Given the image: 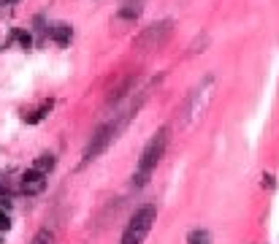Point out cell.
<instances>
[{
  "label": "cell",
  "instance_id": "cell-1",
  "mask_svg": "<svg viewBox=\"0 0 279 244\" xmlns=\"http://www.w3.org/2000/svg\"><path fill=\"white\" fill-rule=\"evenodd\" d=\"M168 133H171L168 128H160L147 141V147H144V152L136 163V171H133V184H136V187H144V184L149 182V176L155 174V168L160 166L165 149H168V138H171Z\"/></svg>",
  "mask_w": 279,
  "mask_h": 244
},
{
  "label": "cell",
  "instance_id": "cell-2",
  "mask_svg": "<svg viewBox=\"0 0 279 244\" xmlns=\"http://www.w3.org/2000/svg\"><path fill=\"white\" fill-rule=\"evenodd\" d=\"M130 117H133V109L130 111H122V114H114L109 122H103L101 128L92 133L90 144L84 147V163H90V160H95L98 155H103L106 149L117 141V136L125 130V125L130 122Z\"/></svg>",
  "mask_w": 279,
  "mask_h": 244
},
{
  "label": "cell",
  "instance_id": "cell-3",
  "mask_svg": "<svg viewBox=\"0 0 279 244\" xmlns=\"http://www.w3.org/2000/svg\"><path fill=\"white\" fill-rule=\"evenodd\" d=\"M155 220H157V206L155 203H141V206L130 214L119 244H144V239L149 236L152 225H155Z\"/></svg>",
  "mask_w": 279,
  "mask_h": 244
},
{
  "label": "cell",
  "instance_id": "cell-4",
  "mask_svg": "<svg viewBox=\"0 0 279 244\" xmlns=\"http://www.w3.org/2000/svg\"><path fill=\"white\" fill-rule=\"evenodd\" d=\"M171 33H174V22H171V19H163V22H157V25H149V28L136 38V44L157 49V46H163L171 38Z\"/></svg>",
  "mask_w": 279,
  "mask_h": 244
},
{
  "label": "cell",
  "instance_id": "cell-5",
  "mask_svg": "<svg viewBox=\"0 0 279 244\" xmlns=\"http://www.w3.org/2000/svg\"><path fill=\"white\" fill-rule=\"evenodd\" d=\"M22 190L28 195L44 193V190H46V174H41V171H36V168L25 171V174H22Z\"/></svg>",
  "mask_w": 279,
  "mask_h": 244
},
{
  "label": "cell",
  "instance_id": "cell-6",
  "mask_svg": "<svg viewBox=\"0 0 279 244\" xmlns=\"http://www.w3.org/2000/svg\"><path fill=\"white\" fill-rule=\"evenodd\" d=\"M49 33H52V38H55V41H57L60 46H68V41L74 38V28H71L68 22H57Z\"/></svg>",
  "mask_w": 279,
  "mask_h": 244
},
{
  "label": "cell",
  "instance_id": "cell-7",
  "mask_svg": "<svg viewBox=\"0 0 279 244\" xmlns=\"http://www.w3.org/2000/svg\"><path fill=\"white\" fill-rule=\"evenodd\" d=\"M133 87H136V76H128V79H125V82H122V84H119V87H117L114 92H111L109 103H114V106H117V103H119V101H122V98H125V95H128V92H130Z\"/></svg>",
  "mask_w": 279,
  "mask_h": 244
},
{
  "label": "cell",
  "instance_id": "cell-8",
  "mask_svg": "<svg viewBox=\"0 0 279 244\" xmlns=\"http://www.w3.org/2000/svg\"><path fill=\"white\" fill-rule=\"evenodd\" d=\"M187 244H211V233L206 228H192L187 233Z\"/></svg>",
  "mask_w": 279,
  "mask_h": 244
},
{
  "label": "cell",
  "instance_id": "cell-9",
  "mask_svg": "<svg viewBox=\"0 0 279 244\" xmlns=\"http://www.w3.org/2000/svg\"><path fill=\"white\" fill-rule=\"evenodd\" d=\"M55 155H41V157H38V160H36V166H33V168H36V171H41V174H46V171H52V168H55Z\"/></svg>",
  "mask_w": 279,
  "mask_h": 244
},
{
  "label": "cell",
  "instance_id": "cell-10",
  "mask_svg": "<svg viewBox=\"0 0 279 244\" xmlns=\"http://www.w3.org/2000/svg\"><path fill=\"white\" fill-rule=\"evenodd\" d=\"M49 109H52V101H49V103H44V106L38 109V111H33V114H25V122H30V125L41 122L44 117H46V111H49Z\"/></svg>",
  "mask_w": 279,
  "mask_h": 244
},
{
  "label": "cell",
  "instance_id": "cell-11",
  "mask_svg": "<svg viewBox=\"0 0 279 244\" xmlns=\"http://www.w3.org/2000/svg\"><path fill=\"white\" fill-rule=\"evenodd\" d=\"M30 244H55V233H52L49 228H44V230H38V233L33 236Z\"/></svg>",
  "mask_w": 279,
  "mask_h": 244
},
{
  "label": "cell",
  "instance_id": "cell-12",
  "mask_svg": "<svg viewBox=\"0 0 279 244\" xmlns=\"http://www.w3.org/2000/svg\"><path fill=\"white\" fill-rule=\"evenodd\" d=\"M138 14H141V9H138V6H130V9H122V11H119V17H125V19H136Z\"/></svg>",
  "mask_w": 279,
  "mask_h": 244
},
{
  "label": "cell",
  "instance_id": "cell-13",
  "mask_svg": "<svg viewBox=\"0 0 279 244\" xmlns=\"http://www.w3.org/2000/svg\"><path fill=\"white\" fill-rule=\"evenodd\" d=\"M9 228H11V217L0 209V230H9Z\"/></svg>",
  "mask_w": 279,
  "mask_h": 244
},
{
  "label": "cell",
  "instance_id": "cell-14",
  "mask_svg": "<svg viewBox=\"0 0 279 244\" xmlns=\"http://www.w3.org/2000/svg\"><path fill=\"white\" fill-rule=\"evenodd\" d=\"M19 41H22L25 49H30V46H33V36H30V33H19Z\"/></svg>",
  "mask_w": 279,
  "mask_h": 244
},
{
  "label": "cell",
  "instance_id": "cell-15",
  "mask_svg": "<svg viewBox=\"0 0 279 244\" xmlns=\"http://www.w3.org/2000/svg\"><path fill=\"white\" fill-rule=\"evenodd\" d=\"M6 3H14V0H6Z\"/></svg>",
  "mask_w": 279,
  "mask_h": 244
}]
</instances>
